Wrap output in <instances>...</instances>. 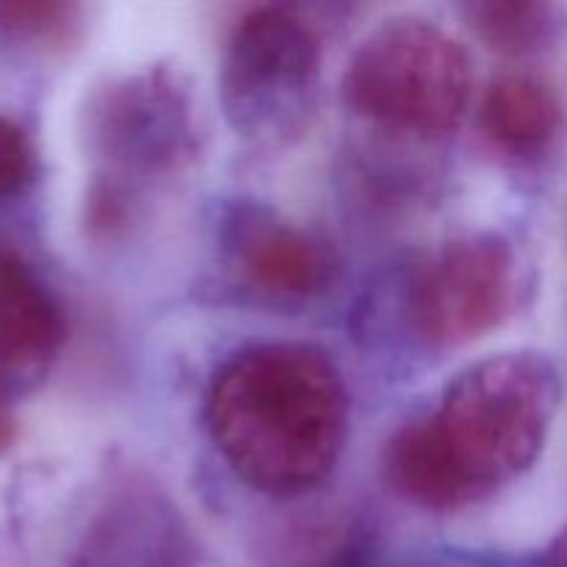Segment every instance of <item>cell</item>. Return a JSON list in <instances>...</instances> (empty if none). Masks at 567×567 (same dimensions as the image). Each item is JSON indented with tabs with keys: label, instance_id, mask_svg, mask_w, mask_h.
Listing matches in <instances>:
<instances>
[{
	"label": "cell",
	"instance_id": "6da1fadb",
	"mask_svg": "<svg viewBox=\"0 0 567 567\" xmlns=\"http://www.w3.org/2000/svg\"><path fill=\"white\" fill-rule=\"evenodd\" d=\"M559 396V374L543 354L480 360L454 377L435 413L393 435L388 482L410 504L435 513L485 502L537 463Z\"/></svg>",
	"mask_w": 567,
	"mask_h": 567
},
{
	"label": "cell",
	"instance_id": "7a4b0ae2",
	"mask_svg": "<svg viewBox=\"0 0 567 567\" xmlns=\"http://www.w3.org/2000/svg\"><path fill=\"white\" fill-rule=\"evenodd\" d=\"M216 449L255 491L299 496L343 452L349 399L336 363L308 343H260L227 360L208 399Z\"/></svg>",
	"mask_w": 567,
	"mask_h": 567
},
{
	"label": "cell",
	"instance_id": "3957f363",
	"mask_svg": "<svg viewBox=\"0 0 567 567\" xmlns=\"http://www.w3.org/2000/svg\"><path fill=\"white\" fill-rule=\"evenodd\" d=\"M471 89L468 50L421 17L377 25L343 72V100L354 114L415 136L454 131L468 109Z\"/></svg>",
	"mask_w": 567,
	"mask_h": 567
},
{
	"label": "cell",
	"instance_id": "277c9868",
	"mask_svg": "<svg viewBox=\"0 0 567 567\" xmlns=\"http://www.w3.org/2000/svg\"><path fill=\"white\" fill-rule=\"evenodd\" d=\"M324 44L313 22L288 6L247 11L227 37L221 103L238 136L288 144L308 127Z\"/></svg>",
	"mask_w": 567,
	"mask_h": 567
},
{
	"label": "cell",
	"instance_id": "5b68a950",
	"mask_svg": "<svg viewBox=\"0 0 567 567\" xmlns=\"http://www.w3.org/2000/svg\"><path fill=\"white\" fill-rule=\"evenodd\" d=\"M518 291V260L507 238L474 233L449 241L413 288L415 327L437 347H463L496 330Z\"/></svg>",
	"mask_w": 567,
	"mask_h": 567
},
{
	"label": "cell",
	"instance_id": "8992f818",
	"mask_svg": "<svg viewBox=\"0 0 567 567\" xmlns=\"http://www.w3.org/2000/svg\"><path fill=\"white\" fill-rule=\"evenodd\" d=\"M94 155L125 175H169L194 153L192 103L166 70L109 83L86 109Z\"/></svg>",
	"mask_w": 567,
	"mask_h": 567
},
{
	"label": "cell",
	"instance_id": "52a82bcc",
	"mask_svg": "<svg viewBox=\"0 0 567 567\" xmlns=\"http://www.w3.org/2000/svg\"><path fill=\"white\" fill-rule=\"evenodd\" d=\"M83 567H194L175 509L147 487L122 491L89 537Z\"/></svg>",
	"mask_w": 567,
	"mask_h": 567
},
{
	"label": "cell",
	"instance_id": "ba28073f",
	"mask_svg": "<svg viewBox=\"0 0 567 567\" xmlns=\"http://www.w3.org/2000/svg\"><path fill=\"white\" fill-rule=\"evenodd\" d=\"M64 336V313L53 293L14 247L0 244V377L42 374Z\"/></svg>",
	"mask_w": 567,
	"mask_h": 567
},
{
	"label": "cell",
	"instance_id": "9c48e42d",
	"mask_svg": "<svg viewBox=\"0 0 567 567\" xmlns=\"http://www.w3.org/2000/svg\"><path fill=\"white\" fill-rule=\"evenodd\" d=\"M238 264L258 291L282 299H308L332 280V255L324 238L291 221L258 216L238 233Z\"/></svg>",
	"mask_w": 567,
	"mask_h": 567
},
{
	"label": "cell",
	"instance_id": "30bf717a",
	"mask_svg": "<svg viewBox=\"0 0 567 567\" xmlns=\"http://www.w3.org/2000/svg\"><path fill=\"white\" fill-rule=\"evenodd\" d=\"M480 125L498 153L535 158L557 142L563 131V103L540 78L509 72L487 86Z\"/></svg>",
	"mask_w": 567,
	"mask_h": 567
},
{
	"label": "cell",
	"instance_id": "8fae6325",
	"mask_svg": "<svg viewBox=\"0 0 567 567\" xmlns=\"http://www.w3.org/2000/svg\"><path fill=\"white\" fill-rule=\"evenodd\" d=\"M468 25L493 50L507 55L529 53L551 31V14L540 3H513V0H485L463 6Z\"/></svg>",
	"mask_w": 567,
	"mask_h": 567
},
{
	"label": "cell",
	"instance_id": "7c38bea8",
	"mask_svg": "<svg viewBox=\"0 0 567 567\" xmlns=\"http://www.w3.org/2000/svg\"><path fill=\"white\" fill-rule=\"evenodd\" d=\"M78 9L50 0H0V39L31 44L66 42L75 28Z\"/></svg>",
	"mask_w": 567,
	"mask_h": 567
},
{
	"label": "cell",
	"instance_id": "4fadbf2b",
	"mask_svg": "<svg viewBox=\"0 0 567 567\" xmlns=\"http://www.w3.org/2000/svg\"><path fill=\"white\" fill-rule=\"evenodd\" d=\"M37 175V153L20 122L0 116V197L22 192Z\"/></svg>",
	"mask_w": 567,
	"mask_h": 567
},
{
	"label": "cell",
	"instance_id": "5bb4252c",
	"mask_svg": "<svg viewBox=\"0 0 567 567\" xmlns=\"http://www.w3.org/2000/svg\"><path fill=\"white\" fill-rule=\"evenodd\" d=\"M14 432H17L14 419H11V413L6 410V404L0 402V454L11 446V441H14Z\"/></svg>",
	"mask_w": 567,
	"mask_h": 567
},
{
	"label": "cell",
	"instance_id": "9a60e30c",
	"mask_svg": "<svg viewBox=\"0 0 567 567\" xmlns=\"http://www.w3.org/2000/svg\"><path fill=\"white\" fill-rule=\"evenodd\" d=\"M548 557H551V567H567V529L563 532V537L554 543V548Z\"/></svg>",
	"mask_w": 567,
	"mask_h": 567
}]
</instances>
